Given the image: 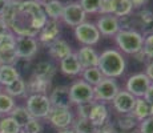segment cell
I'll return each mask as SVG.
<instances>
[{
	"label": "cell",
	"instance_id": "cell-1",
	"mask_svg": "<svg viewBox=\"0 0 153 133\" xmlns=\"http://www.w3.org/2000/svg\"><path fill=\"white\" fill-rule=\"evenodd\" d=\"M48 17L43 10V5L36 0L17 1L16 13L10 28L16 36H37L39 31L47 23Z\"/></svg>",
	"mask_w": 153,
	"mask_h": 133
},
{
	"label": "cell",
	"instance_id": "cell-2",
	"mask_svg": "<svg viewBox=\"0 0 153 133\" xmlns=\"http://www.w3.org/2000/svg\"><path fill=\"white\" fill-rule=\"evenodd\" d=\"M125 59L119 51L116 49H105L99 55V64L97 68L102 73L104 77L117 79L123 76L125 72Z\"/></svg>",
	"mask_w": 153,
	"mask_h": 133
},
{
	"label": "cell",
	"instance_id": "cell-3",
	"mask_svg": "<svg viewBox=\"0 0 153 133\" xmlns=\"http://www.w3.org/2000/svg\"><path fill=\"white\" fill-rule=\"evenodd\" d=\"M114 40L117 47L128 55H137L143 49L144 36L136 29H120L114 35Z\"/></svg>",
	"mask_w": 153,
	"mask_h": 133
},
{
	"label": "cell",
	"instance_id": "cell-4",
	"mask_svg": "<svg viewBox=\"0 0 153 133\" xmlns=\"http://www.w3.org/2000/svg\"><path fill=\"white\" fill-rule=\"evenodd\" d=\"M25 108L33 119H47L52 105L47 94H29Z\"/></svg>",
	"mask_w": 153,
	"mask_h": 133
},
{
	"label": "cell",
	"instance_id": "cell-5",
	"mask_svg": "<svg viewBox=\"0 0 153 133\" xmlns=\"http://www.w3.org/2000/svg\"><path fill=\"white\" fill-rule=\"evenodd\" d=\"M120 91V87L114 79L104 77L97 85L93 87V99L97 103L112 101Z\"/></svg>",
	"mask_w": 153,
	"mask_h": 133
},
{
	"label": "cell",
	"instance_id": "cell-6",
	"mask_svg": "<svg viewBox=\"0 0 153 133\" xmlns=\"http://www.w3.org/2000/svg\"><path fill=\"white\" fill-rule=\"evenodd\" d=\"M75 36L79 43H81L83 45L92 47L99 43L101 35H100L96 24L89 22H84L81 24H79L77 27H75Z\"/></svg>",
	"mask_w": 153,
	"mask_h": 133
},
{
	"label": "cell",
	"instance_id": "cell-7",
	"mask_svg": "<svg viewBox=\"0 0 153 133\" xmlns=\"http://www.w3.org/2000/svg\"><path fill=\"white\" fill-rule=\"evenodd\" d=\"M72 104H83L88 101H95L93 99V87L85 82L84 80H77L69 87Z\"/></svg>",
	"mask_w": 153,
	"mask_h": 133
},
{
	"label": "cell",
	"instance_id": "cell-8",
	"mask_svg": "<svg viewBox=\"0 0 153 133\" xmlns=\"http://www.w3.org/2000/svg\"><path fill=\"white\" fill-rule=\"evenodd\" d=\"M85 17H87V13L84 12L81 5L79 4V1H69L67 4H64L61 19L67 25L77 27L79 24L85 22Z\"/></svg>",
	"mask_w": 153,
	"mask_h": 133
},
{
	"label": "cell",
	"instance_id": "cell-9",
	"mask_svg": "<svg viewBox=\"0 0 153 133\" xmlns=\"http://www.w3.org/2000/svg\"><path fill=\"white\" fill-rule=\"evenodd\" d=\"M39 49V41L35 37L31 36H16V43H15V51H16L17 57L28 59L31 60Z\"/></svg>",
	"mask_w": 153,
	"mask_h": 133
},
{
	"label": "cell",
	"instance_id": "cell-10",
	"mask_svg": "<svg viewBox=\"0 0 153 133\" xmlns=\"http://www.w3.org/2000/svg\"><path fill=\"white\" fill-rule=\"evenodd\" d=\"M47 120L57 129H65L71 128V125L73 124V114L71 112V109L65 108H53L52 106L49 111Z\"/></svg>",
	"mask_w": 153,
	"mask_h": 133
},
{
	"label": "cell",
	"instance_id": "cell-11",
	"mask_svg": "<svg viewBox=\"0 0 153 133\" xmlns=\"http://www.w3.org/2000/svg\"><path fill=\"white\" fill-rule=\"evenodd\" d=\"M151 84H152V81L149 80V77L145 73H136V75L131 76L128 79L125 91H128L134 97H144V94L148 91Z\"/></svg>",
	"mask_w": 153,
	"mask_h": 133
},
{
	"label": "cell",
	"instance_id": "cell-12",
	"mask_svg": "<svg viewBox=\"0 0 153 133\" xmlns=\"http://www.w3.org/2000/svg\"><path fill=\"white\" fill-rule=\"evenodd\" d=\"M48 99L53 108L71 109V105H72L69 87H65V85H60V87L53 88V89L51 91V94L48 96Z\"/></svg>",
	"mask_w": 153,
	"mask_h": 133
},
{
	"label": "cell",
	"instance_id": "cell-13",
	"mask_svg": "<svg viewBox=\"0 0 153 133\" xmlns=\"http://www.w3.org/2000/svg\"><path fill=\"white\" fill-rule=\"evenodd\" d=\"M136 99L137 97L131 94L128 91H119V93L112 100L113 108L116 109L120 114L132 113V111H133V108H134V104H136Z\"/></svg>",
	"mask_w": 153,
	"mask_h": 133
},
{
	"label": "cell",
	"instance_id": "cell-14",
	"mask_svg": "<svg viewBox=\"0 0 153 133\" xmlns=\"http://www.w3.org/2000/svg\"><path fill=\"white\" fill-rule=\"evenodd\" d=\"M60 35V25H59L57 20L48 19L44 27L39 31L37 36H39V41L45 45H49L51 43H53L55 40L59 39Z\"/></svg>",
	"mask_w": 153,
	"mask_h": 133
},
{
	"label": "cell",
	"instance_id": "cell-15",
	"mask_svg": "<svg viewBox=\"0 0 153 133\" xmlns=\"http://www.w3.org/2000/svg\"><path fill=\"white\" fill-rule=\"evenodd\" d=\"M96 27L100 35H104V36H114L120 31L119 19L113 15H102L96 22Z\"/></svg>",
	"mask_w": 153,
	"mask_h": 133
},
{
	"label": "cell",
	"instance_id": "cell-16",
	"mask_svg": "<svg viewBox=\"0 0 153 133\" xmlns=\"http://www.w3.org/2000/svg\"><path fill=\"white\" fill-rule=\"evenodd\" d=\"M77 59L80 61L81 67L83 69L85 68H91V67H97L99 64V53L92 48V47H88V45H84L83 48H80L77 52Z\"/></svg>",
	"mask_w": 153,
	"mask_h": 133
},
{
	"label": "cell",
	"instance_id": "cell-17",
	"mask_svg": "<svg viewBox=\"0 0 153 133\" xmlns=\"http://www.w3.org/2000/svg\"><path fill=\"white\" fill-rule=\"evenodd\" d=\"M60 69L64 75L68 76H76L83 72V67H81L80 61H79L77 55L73 52L69 56H67L65 59L60 60Z\"/></svg>",
	"mask_w": 153,
	"mask_h": 133
},
{
	"label": "cell",
	"instance_id": "cell-18",
	"mask_svg": "<svg viewBox=\"0 0 153 133\" xmlns=\"http://www.w3.org/2000/svg\"><path fill=\"white\" fill-rule=\"evenodd\" d=\"M88 119L92 121L97 128H100L101 125H104L105 123H108V120H109V112H108L107 105H105L104 103L95 101Z\"/></svg>",
	"mask_w": 153,
	"mask_h": 133
},
{
	"label": "cell",
	"instance_id": "cell-19",
	"mask_svg": "<svg viewBox=\"0 0 153 133\" xmlns=\"http://www.w3.org/2000/svg\"><path fill=\"white\" fill-rule=\"evenodd\" d=\"M136 25L140 27L141 35H151L153 33V12L151 10H141L134 16Z\"/></svg>",
	"mask_w": 153,
	"mask_h": 133
},
{
	"label": "cell",
	"instance_id": "cell-20",
	"mask_svg": "<svg viewBox=\"0 0 153 133\" xmlns=\"http://www.w3.org/2000/svg\"><path fill=\"white\" fill-rule=\"evenodd\" d=\"M48 49H49V55L56 60H63V59H65L67 56H69L72 53L71 45L63 39H57L53 43H51L48 45Z\"/></svg>",
	"mask_w": 153,
	"mask_h": 133
},
{
	"label": "cell",
	"instance_id": "cell-21",
	"mask_svg": "<svg viewBox=\"0 0 153 133\" xmlns=\"http://www.w3.org/2000/svg\"><path fill=\"white\" fill-rule=\"evenodd\" d=\"M51 81L52 80L40 79L32 75V77L27 82V92L31 94H47V92L51 89Z\"/></svg>",
	"mask_w": 153,
	"mask_h": 133
},
{
	"label": "cell",
	"instance_id": "cell-22",
	"mask_svg": "<svg viewBox=\"0 0 153 133\" xmlns=\"http://www.w3.org/2000/svg\"><path fill=\"white\" fill-rule=\"evenodd\" d=\"M133 7L131 0H111V15L116 17H124L132 15Z\"/></svg>",
	"mask_w": 153,
	"mask_h": 133
},
{
	"label": "cell",
	"instance_id": "cell-23",
	"mask_svg": "<svg viewBox=\"0 0 153 133\" xmlns=\"http://www.w3.org/2000/svg\"><path fill=\"white\" fill-rule=\"evenodd\" d=\"M42 5H43V10H44V12H45L48 19H52V20L61 19L64 4L60 1V0H49V1L42 3Z\"/></svg>",
	"mask_w": 153,
	"mask_h": 133
},
{
	"label": "cell",
	"instance_id": "cell-24",
	"mask_svg": "<svg viewBox=\"0 0 153 133\" xmlns=\"http://www.w3.org/2000/svg\"><path fill=\"white\" fill-rule=\"evenodd\" d=\"M132 114L134 116V119L137 121H143L146 117L152 116V105L149 104L148 101L143 99V97H137L136 99V104H134V108L132 111Z\"/></svg>",
	"mask_w": 153,
	"mask_h": 133
},
{
	"label": "cell",
	"instance_id": "cell-25",
	"mask_svg": "<svg viewBox=\"0 0 153 133\" xmlns=\"http://www.w3.org/2000/svg\"><path fill=\"white\" fill-rule=\"evenodd\" d=\"M56 75V67L49 61H40L33 69V76L45 80H52Z\"/></svg>",
	"mask_w": 153,
	"mask_h": 133
},
{
	"label": "cell",
	"instance_id": "cell-26",
	"mask_svg": "<svg viewBox=\"0 0 153 133\" xmlns=\"http://www.w3.org/2000/svg\"><path fill=\"white\" fill-rule=\"evenodd\" d=\"M10 116L12 117L15 120V123H16L22 129L24 128V126L27 125L28 121L32 119V116L29 114L28 109L25 108V106H16V105H15V108L10 112Z\"/></svg>",
	"mask_w": 153,
	"mask_h": 133
},
{
	"label": "cell",
	"instance_id": "cell-27",
	"mask_svg": "<svg viewBox=\"0 0 153 133\" xmlns=\"http://www.w3.org/2000/svg\"><path fill=\"white\" fill-rule=\"evenodd\" d=\"M5 93L10 94L11 97L23 96L24 93H27V82H25L22 77L13 80L12 82L5 85Z\"/></svg>",
	"mask_w": 153,
	"mask_h": 133
},
{
	"label": "cell",
	"instance_id": "cell-28",
	"mask_svg": "<svg viewBox=\"0 0 153 133\" xmlns=\"http://www.w3.org/2000/svg\"><path fill=\"white\" fill-rule=\"evenodd\" d=\"M20 73L15 65H1L0 67V85H8L13 80L19 79Z\"/></svg>",
	"mask_w": 153,
	"mask_h": 133
},
{
	"label": "cell",
	"instance_id": "cell-29",
	"mask_svg": "<svg viewBox=\"0 0 153 133\" xmlns=\"http://www.w3.org/2000/svg\"><path fill=\"white\" fill-rule=\"evenodd\" d=\"M72 129L76 133H96L97 132V126L89 119H83V117H77V119L73 121Z\"/></svg>",
	"mask_w": 153,
	"mask_h": 133
},
{
	"label": "cell",
	"instance_id": "cell-30",
	"mask_svg": "<svg viewBox=\"0 0 153 133\" xmlns=\"http://www.w3.org/2000/svg\"><path fill=\"white\" fill-rule=\"evenodd\" d=\"M81 75H83V80H84V81L88 82L89 85H92V87L97 85L99 82L104 79V76H102V73L100 72V69L97 67L85 68V69H83Z\"/></svg>",
	"mask_w": 153,
	"mask_h": 133
},
{
	"label": "cell",
	"instance_id": "cell-31",
	"mask_svg": "<svg viewBox=\"0 0 153 133\" xmlns=\"http://www.w3.org/2000/svg\"><path fill=\"white\" fill-rule=\"evenodd\" d=\"M22 128L15 123V120L11 116L3 117L0 120V133H20Z\"/></svg>",
	"mask_w": 153,
	"mask_h": 133
},
{
	"label": "cell",
	"instance_id": "cell-32",
	"mask_svg": "<svg viewBox=\"0 0 153 133\" xmlns=\"http://www.w3.org/2000/svg\"><path fill=\"white\" fill-rule=\"evenodd\" d=\"M15 108V100L5 92H0V114H10Z\"/></svg>",
	"mask_w": 153,
	"mask_h": 133
},
{
	"label": "cell",
	"instance_id": "cell-33",
	"mask_svg": "<svg viewBox=\"0 0 153 133\" xmlns=\"http://www.w3.org/2000/svg\"><path fill=\"white\" fill-rule=\"evenodd\" d=\"M137 121L134 119V116L132 113H125V114H121V117H119L117 120V125L123 129V131H131L133 129L134 126L137 125Z\"/></svg>",
	"mask_w": 153,
	"mask_h": 133
},
{
	"label": "cell",
	"instance_id": "cell-34",
	"mask_svg": "<svg viewBox=\"0 0 153 133\" xmlns=\"http://www.w3.org/2000/svg\"><path fill=\"white\" fill-rule=\"evenodd\" d=\"M17 60V55L15 48L0 49V65H13Z\"/></svg>",
	"mask_w": 153,
	"mask_h": 133
},
{
	"label": "cell",
	"instance_id": "cell-35",
	"mask_svg": "<svg viewBox=\"0 0 153 133\" xmlns=\"http://www.w3.org/2000/svg\"><path fill=\"white\" fill-rule=\"evenodd\" d=\"M15 43H16V35L13 32L7 31L0 35V49L15 48Z\"/></svg>",
	"mask_w": 153,
	"mask_h": 133
},
{
	"label": "cell",
	"instance_id": "cell-36",
	"mask_svg": "<svg viewBox=\"0 0 153 133\" xmlns=\"http://www.w3.org/2000/svg\"><path fill=\"white\" fill-rule=\"evenodd\" d=\"M79 4L81 5L85 13H97L100 10L101 0H80Z\"/></svg>",
	"mask_w": 153,
	"mask_h": 133
},
{
	"label": "cell",
	"instance_id": "cell-37",
	"mask_svg": "<svg viewBox=\"0 0 153 133\" xmlns=\"http://www.w3.org/2000/svg\"><path fill=\"white\" fill-rule=\"evenodd\" d=\"M22 131L24 133H42L43 124H42V121H40V119H33V117H32Z\"/></svg>",
	"mask_w": 153,
	"mask_h": 133
},
{
	"label": "cell",
	"instance_id": "cell-38",
	"mask_svg": "<svg viewBox=\"0 0 153 133\" xmlns=\"http://www.w3.org/2000/svg\"><path fill=\"white\" fill-rule=\"evenodd\" d=\"M141 51L144 52L146 59L153 60V33L146 35L144 37V44H143V49Z\"/></svg>",
	"mask_w": 153,
	"mask_h": 133
},
{
	"label": "cell",
	"instance_id": "cell-39",
	"mask_svg": "<svg viewBox=\"0 0 153 133\" xmlns=\"http://www.w3.org/2000/svg\"><path fill=\"white\" fill-rule=\"evenodd\" d=\"M95 104V101H88L83 103V104H77V117H83V119H88L89 113L92 111V106Z\"/></svg>",
	"mask_w": 153,
	"mask_h": 133
},
{
	"label": "cell",
	"instance_id": "cell-40",
	"mask_svg": "<svg viewBox=\"0 0 153 133\" xmlns=\"http://www.w3.org/2000/svg\"><path fill=\"white\" fill-rule=\"evenodd\" d=\"M140 133H153V116H149L143 121H140L139 125Z\"/></svg>",
	"mask_w": 153,
	"mask_h": 133
},
{
	"label": "cell",
	"instance_id": "cell-41",
	"mask_svg": "<svg viewBox=\"0 0 153 133\" xmlns=\"http://www.w3.org/2000/svg\"><path fill=\"white\" fill-rule=\"evenodd\" d=\"M97 132L99 133H119L117 132V129L114 128V125H112L109 121L105 123L104 125H101L100 128H97Z\"/></svg>",
	"mask_w": 153,
	"mask_h": 133
},
{
	"label": "cell",
	"instance_id": "cell-42",
	"mask_svg": "<svg viewBox=\"0 0 153 133\" xmlns=\"http://www.w3.org/2000/svg\"><path fill=\"white\" fill-rule=\"evenodd\" d=\"M145 101H148L151 105H153V82L151 85H149V88H148V91L145 92V94H144V97H143Z\"/></svg>",
	"mask_w": 153,
	"mask_h": 133
},
{
	"label": "cell",
	"instance_id": "cell-43",
	"mask_svg": "<svg viewBox=\"0 0 153 133\" xmlns=\"http://www.w3.org/2000/svg\"><path fill=\"white\" fill-rule=\"evenodd\" d=\"M145 75L149 77V80L153 82V60H151L148 64H146L145 68Z\"/></svg>",
	"mask_w": 153,
	"mask_h": 133
},
{
	"label": "cell",
	"instance_id": "cell-44",
	"mask_svg": "<svg viewBox=\"0 0 153 133\" xmlns=\"http://www.w3.org/2000/svg\"><path fill=\"white\" fill-rule=\"evenodd\" d=\"M131 3H132V7L133 8H141L144 4L148 3V0H131Z\"/></svg>",
	"mask_w": 153,
	"mask_h": 133
},
{
	"label": "cell",
	"instance_id": "cell-45",
	"mask_svg": "<svg viewBox=\"0 0 153 133\" xmlns=\"http://www.w3.org/2000/svg\"><path fill=\"white\" fill-rule=\"evenodd\" d=\"M8 7V1L7 0H0V16L3 15V12L5 11V8Z\"/></svg>",
	"mask_w": 153,
	"mask_h": 133
},
{
	"label": "cell",
	"instance_id": "cell-46",
	"mask_svg": "<svg viewBox=\"0 0 153 133\" xmlns=\"http://www.w3.org/2000/svg\"><path fill=\"white\" fill-rule=\"evenodd\" d=\"M7 31H8V27L5 25V23L3 22V19L0 17V35L4 33V32H7Z\"/></svg>",
	"mask_w": 153,
	"mask_h": 133
},
{
	"label": "cell",
	"instance_id": "cell-47",
	"mask_svg": "<svg viewBox=\"0 0 153 133\" xmlns=\"http://www.w3.org/2000/svg\"><path fill=\"white\" fill-rule=\"evenodd\" d=\"M59 133H76V132L72 128H65V129H60Z\"/></svg>",
	"mask_w": 153,
	"mask_h": 133
},
{
	"label": "cell",
	"instance_id": "cell-48",
	"mask_svg": "<svg viewBox=\"0 0 153 133\" xmlns=\"http://www.w3.org/2000/svg\"><path fill=\"white\" fill-rule=\"evenodd\" d=\"M8 3H12V1H17V0H7Z\"/></svg>",
	"mask_w": 153,
	"mask_h": 133
},
{
	"label": "cell",
	"instance_id": "cell-49",
	"mask_svg": "<svg viewBox=\"0 0 153 133\" xmlns=\"http://www.w3.org/2000/svg\"><path fill=\"white\" fill-rule=\"evenodd\" d=\"M42 3H45V1H49V0H40Z\"/></svg>",
	"mask_w": 153,
	"mask_h": 133
},
{
	"label": "cell",
	"instance_id": "cell-50",
	"mask_svg": "<svg viewBox=\"0 0 153 133\" xmlns=\"http://www.w3.org/2000/svg\"><path fill=\"white\" fill-rule=\"evenodd\" d=\"M0 91H1V85H0Z\"/></svg>",
	"mask_w": 153,
	"mask_h": 133
},
{
	"label": "cell",
	"instance_id": "cell-51",
	"mask_svg": "<svg viewBox=\"0 0 153 133\" xmlns=\"http://www.w3.org/2000/svg\"><path fill=\"white\" fill-rule=\"evenodd\" d=\"M96 133H99V132H96Z\"/></svg>",
	"mask_w": 153,
	"mask_h": 133
},
{
	"label": "cell",
	"instance_id": "cell-52",
	"mask_svg": "<svg viewBox=\"0 0 153 133\" xmlns=\"http://www.w3.org/2000/svg\"><path fill=\"white\" fill-rule=\"evenodd\" d=\"M0 67H1V65H0Z\"/></svg>",
	"mask_w": 153,
	"mask_h": 133
}]
</instances>
